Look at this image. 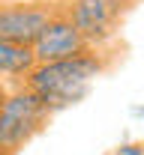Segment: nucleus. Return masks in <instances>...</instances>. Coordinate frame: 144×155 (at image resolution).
<instances>
[{
    "label": "nucleus",
    "instance_id": "obj_6",
    "mask_svg": "<svg viewBox=\"0 0 144 155\" xmlns=\"http://www.w3.org/2000/svg\"><path fill=\"white\" fill-rule=\"evenodd\" d=\"M36 69V54L30 45H15L0 39V78H18V84Z\"/></svg>",
    "mask_w": 144,
    "mask_h": 155
},
{
    "label": "nucleus",
    "instance_id": "obj_8",
    "mask_svg": "<svg viewBox=\"0 0 144 155\" xmlns=\"http://www.w3.org/2000/svg\"><path fill=\"white\" fill-rule=\"evenodd\" d=\"M6 98H9V87L0 81V110H3V104H6Z\"/></svg>",
    "mask_w": 144,
    "mask_h": 155
},
{
    "label": "nucleus",
    "instance_id": "obj_9",
    "mask_svg": "<svg viewBox=\"0 0 144 155\" xmlns=\"http://www.w3.org/2000/svg\"><path fill=\"white\" fill-rule=\"evenodd\" d=\"M0 155H9V152H0Z\"/></svg>",
    "mask_w": 144,
    "mask_h": 155
},
{
    "label": "nucleus",
    "instance_id": "obj_7",
    "mask_svg": "<svg viewBox=\"0 0 144 155\" xmlns=\"http://www.w3.org/2000/svg\"><path fill=\"white\" fill-rule=\"evenodd\" d=\"M117 155H144V146L141 143H129V146H120Z\"/></svg>",
    "mask_w": 144,
    "mask_h": 155
},
{
    "label": "nucleus",
    "instance_id": "obj_3",
    "mask_svg": "<svg viewBox=\"0 0 144 155\" xmlns=\"http://www.w3.org/2000/svg\"><path fill=\"white\" fill-rule=\"evenodd\" d=\"M63 15L72 21L93 48H105L120 33L126 15L138 0H60Z\"/></svg>",
    "mask_w": 144,
    "mask_h": 155
},
{
    "label": "nucleus",
    "instance_id": "obj_4",
    "mask_svg": "<svg viewBox=\"0 0 144 155\" xmlns=\"http://www.w3.org/2000/svg\"><path fill=\"white\" fill-rule=\"evenodd\" d=\"M60 12V0H0V39L30 45Z\"/></svg>",
    "mask_w": 144,
    "mask_h": 155
},
{
    "label": "nucleus",
    "instance_id": "obj_5",
    "mask_svg": "<svg viewBox=\"0 0 144 155\" xmlns=\"http://www.w3.org/2000/svg\"><path fill=\"white\" fill-rule=\"evenodd\" d=\"M93 45L81 36V30L63 15V3L60 12L48 21V27L39 33V39L33 42V54H36V66L39 63H54V60H69L78 57L84 51H90Z\"/></svg>",
    "mask_w": 144,
    "mask_h": 155
},
{
    "label": "nucleus",
    "instance_id": "obj_2",
    "mask_svg": "<svg viewBox=\"0 0 144 155\" xmlns=\"http://www.w3.org/2000/svg\"><path fill=\"white\" fill-rule=\"evenodd\" d=\"M54 110L42 101L36 93H30L27 87L12 90L3 110H0V152L18 155L27 143H33L36 137L48 128Z\"/></svg>",
    "mask_w": 144,
    "mask_h": 155
},
{
    "label": "nucleus",
    "instance_id": "obj_1",
    "mask_svg": "<svg viewBox=\"0 0 144 155\" xmlns=\"http://www.w3.org/2000/svg\"><path fill=\"white\" fill-rule=\"evenodd\" d=\"M108 69V60H105L102 48H90L78 57L69 60H54V63H39L30 75L21 81V87H27L30 93L36 96L57 114L63 107L81 101L93 81Z\"/></svg>",
    "mask_w": 144,
    "mask_h": 155
}]
</instances>
